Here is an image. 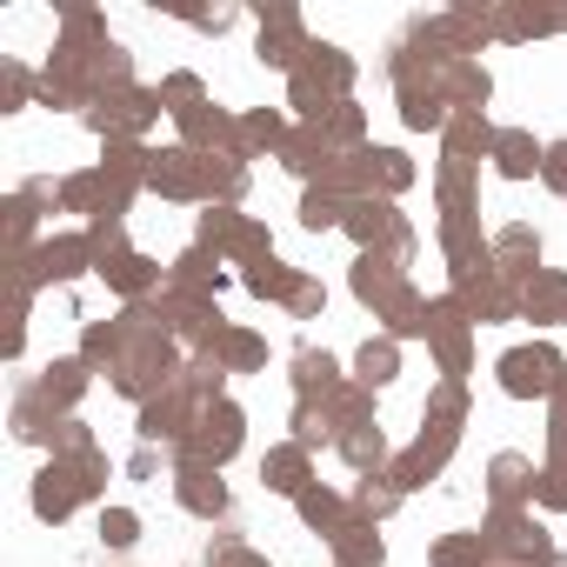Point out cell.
Masks as SVG:
<instances>
[{"mask_svg": "<svg viewBox=\"0 0 567 567\" xmlns=\"http://www.w3.org/2000/svg\"><path fill=\"white\" fill-rule=\"evenodd\" d=\"M501 388H507L514 401H540V394H560V388H567V368H560V354H554L547 341H534V348L501 354Z\"/></svg>", "mask_w": 567, "mask_h": 567, "instance_id": "obj_1", "label": "cell"}, {"mask_svg": "<svg viewBox=\"0 0 567 567\" xmlns=\"http://www.w3.org/2000/svg\"><path fill=\"white\" fill-rule=\"evenodd\" d=\"M240 447V414L234 408H200V421L187 427V461H207V467H220L227 454Z\"/></svg>", "mask_w": 567, "mask_h": 567, "instance_id": "obj_2", "label": "cell"}, {"mask_svg": "<svg viewBox=\"0 0 567 567\" xmlns=\"http://www.w3.org/2000/svg\"><path fill=\"white\" fill-rule=\"evenodd\" d=\"M87 494V481H81V467H41V481H34V514L41 520H68L74 514V501Z\"/></svg>", "mask_w": 567, "mask_h": 567, "instance_id": "obj_3", "label": "cell"}, {"mask_svg": "<svg viewBox=\"0 0 567 567\" xmlns=\"http://www.w3.org/2000/svg\"><path fill=\"white\" fill-rule=\"evenodd\" d=\"M34 260H41L34 280H74V274L94 267V240H87V234H61V240H48Z\"/></svg>", "mask_w": 567, "mask_h": 567, "instance_id": "obj_4", "label": "cell"}, {"mask_svg": "<svg viewBox=\"0 0 567 567\" xmlns=\"http://www.w3.org/2000/svg\"><path fill=\"white\" fill-rule=\"evenodd\" d=\"M181 421H200V401L181 394V388H174L167 401H147V408H141V434H147V441H187Z\"/></svg>", "mask_w": 567, "mask_h": 567, "instance_id": "obj_5", "label": "cell"}, {"mask_svg": "<svg viewBox=\"0 0 567 567\" xmlns=\"http://www.w3.org/2000/svg\"><path fill=\"white\" fill-rule=\"evenodd\" d=\"M181 487V507L187 514H220L227 507V487H220V467H207V461H181V474H174Z\"/></svg>", "mask_w": 567, "mask_h": 567, "instance_id": "obj_6", "label": "cell"}, {"mask_svg": "<svg viewBox=\"0 0 567 567\" xmlns=\"http://www.w3.org/2000/svg\"><path fill=\"white\" fill-rule=\"evenodd\" d=\"M280 154H288V167H295V174H315V167L328 174V167H334V141H328L321 127H301V134H288V141H280Z\"/></svg>", "mask_w": 567, "mask_h": 567, "instance_id": "obj_7", "label": "cell"}, {"mask_svg": "<svg viewBox=\"0 0 567 567\" xmlns=\"http://www.w3.org/2000/svg\"><path fill=\"white\" fill-rule=\"evenodd\" d=\"M260 474H267L274 494H295V501H301V494H308V447H280V454H267Z\"/></svg>", "mask_w": 567, "mask_h": 567, "instance_id": "obj_8", "label": "cell"}, {"mask_svg": "<svg viewBox=\"0 0 567 567\" xmlns=\"http://www.w3.org/2000/svg\"><path fill=\"white\" fill-rule=\"evenodd\" d=\"M494 141H501V134H494L481 114H454V121H447V161H474V154H487Z\"/></svg>", "mask_w": 567, "mask_h": 567, "instance_id": "obj_9", "label": "cell"}, {"mask_svg": "<svg viewBox=\"0 0 567 567\" xmlns=\"http://www.w3.org/2000/svg\"><path fill=\"white\" fill-rule=\"evenodd\" d=\"M487 481H494V501H501V507H514L520 494H534V467H527L520 454H494Z\"/></svg>", "mask_w": 567, "mask_h": 567, "instance_id": "obj_10", "label": "cell"}, {"mask_svg": "<svg viewBox=\"0 0 567 567\" xmlns=\"http://www.w3.org/2000/svg\"><path fill=\"white\" fill-rule=\"evenodd\" d=\"M494 161H501V174H507V181H527V174H540V161H547V154H540L527 134H501V141H494Z\"/></svg>", "mask_w": 567, "mask_h": 567, "instance_id": "obj_11", "label": "cell"}, {"mask_svg": "<svg viewBox=\"0 0 567 567\" xmlns=\"http://www.w3.org/2000/svg\"><path fill=\"white\" fill-rule=\"evenodd\" d=\"M181 134H187V147L200 154V147L227 141L234 127H227V114H220V107H207V101H200V107H187V114H181Z\"/></svg>", "mask_w": 567, "mask_h": 567, "instance_id": "obj_12", "label": "cell"}, {"mask_svg": "<svg viewBox=\"0 0 567 567\" xmlns=\"http://www.w3.org/2000/svg\"><path fill=\"white\" fill-rule=\"evenodd\" d=\"M101 274L114 280V288H121V295H134V301H141V295L154 288V267H147L141 254H114V260H101Z\"/></svg>", "mask_w": 567, "mask_h": 567, "instance_id": "obj_13", "label": "cell"}, {"mask_svg": "<svg viewBox=\"0 0 567 567\" xmlns=\"http://www.w3.org/2000/svg\"><path fill=\"white\" fill-rule=\"evenodd\" d=\"M301 520H308V527H321V534H341V527H348V501H341V494L308 487V494H301Z\"/></svg>", "mask_w": 567, "mask_h": 567, "instance_id": "obj_14", "label": "cell"}, {"mask_svg": "<svg viewBox=\"0 0 567 567\" xmlns=\"http://www.w3.org/2000/svg\"><path fill=\"white\" fill-rule=\"evenodd\" d=\"M334 554H341V567H381V540H374L361 520H348V527L334 534Z\"/></svg>", "mask_w": 567, "mask_h": 567, "instance_id": "obj_15", "label": "cell"}, {"mask_svg": "<svg viewBox=\"0 0 567 567\" xmlns=\"http://www.w3.org/2000/svg\"><path fill=\"white\" fill-rule=\"evenodd\" d=\"M388 187V194H401L408 181H414V167H408V154H394V147H368V187Z\"/></svg>", "mask_w": 567, "mask_h": 567, "instance_id": "obj_16", "label": "cell"}, {"mask_svg": "<svg viewBox=\"0 0 567 567\" xmlns=\"http://www.w3.org/2000/svg\"><path fill=\"white\" fill-rule=\"evenodd\" d=\"M394 368H401V348H394V341H368V348H361V388H388Z\"/></svg>", "mask_w": 567, "mask_h": 567, "instance_id": "obj_17", "label": "cell"}, {"mask_svg": "<svg viewBox=\"0 0 567 567\" xmlns=\"http://www.w3.org/2000/svg\"><path fill=\"white\" fill-rule=\"evenodd\" d=\"M81 388H87V361H54V368H48V381H41V394H48L54 408H68Z\"/></svg>", "mask_w": 567, "mask_h": 567, "instance_id": "obj_18", "label": "cell"}, {"mask_svg": "<svg viewBox=\"0 0 567 567\" xmlns=\"http://www.w3.org/2000/svg\"><path fill=\"white\" fill-rule=\"evenodd\" d=\"M174 288H220V267L207 260V247H187L174 260Z\"/></svg>", "mask_w": 567, "mask_h": 567, "instance_id": "obj_19", "label": "cell"}, {"mask_svg": "<svg viewBox=\"0 0 567 567\" xmlns=\"http://www.w3.org/2000/svg\"><path fill=\"white\" fill-rule=\"evenodd\" d=\"M334 447L354 461V467H374L381 461V427H368V421H354L348 434H334Z\"/></svg>", "mask_w": 567, "mask_h": 567, "instance_id": "obj_20", "label": "cell"}, {"mask_svg": "<svg viewBox=\"0 0 567 567\" xmlns=\"http://www.w3.org/2000/svg\"><path fill=\"white\" fill-rule=\"evenodd\" d=\"M247 288H254V295L267 301V295H295L301 280H295L288 267H280V260H254V267H247Z\"/></svg>", "mask_w": 567, "mask_h": 567, "instance_id": "obj_21", "label": "cell"}, {"mask_svg": "<svg viewBox=\"0 0 567 567\" xmlns=\"http://www.w3.org/2000/svg\"><path fill=\"white\" fill-rule=\"evenodd\" d=\"M295 388H301V394H308V401H315V388H321V394H334V361H328V354H315V348H308V354H301V361H295Z\"/></svg>", "mask_w": 567, "mask_h": 567, "instance_id": "obj_22", "label": "cell"}, {"mask_svg": "<svg viewBox=\"0 0 567 567\" xmlns=\"http://www.w3.org/2000/svg\"><path fill=\"white\" fill-rule=\"evenodd\" d=\"M301 220H308L315 234H321V227H341V220H348V214H341V194H334V187H315V194L301 200Z\"/></svg>", "mask_w": 567, "mask_h": 567, "instance_id": "obj_23", "label": "cell"}, {"mask_svg": "<svg viewBox=\"0 0 567 567\" xmlns=\"http://www.w3.org/2000/svg\"><path fill=\"white\" fill-rule=\"evenodd\" d=\"M394 507H401V487H374V474L354 487V514H361V520H381V514H394Z\"/></svg>", "mask_w": 567, "mask_h": 567, "instance_id": "obj_24", "label": "cell"}, {"mask_svg": "<svg viewBox=\"0 0 567 567\" xmlns=\"http://www.w3.org/2000/svg\"><path fill=\"white\" fill-rule=\"evenodd\" d=\"M234 240H240L234 207H207V214H200V247H234Z\"/></svg>", "mask_w": 567, "mask_h": 567, "instance_id": "obj_25", "label": "cell"}, {"mask_svg": "<svg viewBox=\"0 0 567 567\" xmlns=\"http://www.w3.org/2000/svg\"><path fill=\"white\" fill-rule=\"evenodd\" d=\"M154 94H161V107H174V114L200 107V81H194V74H174V81H161Z\"/></svg>", "mask_w": 567, "mask_h": 567, "instance_id": "obj_26", "label": "cell"}, {"mask_svg": "<svg viewBox=\"0 0 567 567\" xmlns=\"http://www.w3.org/2000/svg\"><path fill=\"white\" fill-rule=\"evenodd\" d=\"M101 540H107V547H134V540H141V520H134L127 507H107V514H101Z\"/></svg>", "mask_w": 567, "mask_h": 567, "instance_id": "obj_27", "label": "cell"}, {"mask_svg": "<svg viewBox=\"0 0 567 567\" xmlns=\"http://www.w3.org/2000/svg\"><path fill=\"white\" fill-rule=\"evenodd\" d=\"M481 554H487V540L481 534H467V540H441V567H481Z\"/></svg>", "mask_w": 567, "mask_h": 567, "instance_id": "obj_28", "label": "cell"}, {"mask_svg": "<svg viewBox=\"0 0 567 567\" xmlns=\"http://www.w3.org/2000/svg\"><path fill=\"white\" fill-rule=\"evenodd\" d=\"M240 141H254V147H280V141H288V127H280V114H254V121H240Z\"/></svg>", "mask_w": 567, "mask_h": 567, "instance_id": "obj_29", "label": "cell"}, {"mask_svg": "<svg viewBox=\"0 0 567 567\" xmlns=\"http://www.w3.org/2000/svg\"><path fill=\"white\" fill-rule=\"evenodd\" d=\"M540 181H547L554 194H567V141H554V147H547V161H540Z\"/></svg>", "mask_w": 567, "mask_h": 567, "instance_id": "obj_30", "label": "cell"}, {"mask_svg": "<svg viewBox=\"0 0 567 567\" xmlns=\"http://www.w3.org/2000/svg\"><path fill=\"white\" fill-rule=\"evenodd\" d=\"M534 494H540L547 507H567V467H547V474L534 481Z\"/></svg>", "mask_w": 567, "mask_h": 567, "instance_id": "obj_31", "label": "cell"}, {"mask_svg": "<svg viewBox=\"0 0 567 567\" xmlns=\"http://www.w3.org/2000/svg\"><path fill=\"white\" fill-rule=\"evenodd\" d=\"M220 348H227V361H234V368L260 361V341H254V334H220Z\"/></svg>", "mask_w": 567, "mask_h": 567, "instance_id": "obj_32", "label": "cell"}, {"mask_svg": "<svg viewBox=\"0 0 567 567\" xmlns=\"http://www.w3.org/2000/svg\"><path fill=\"white\" fill-rule=\"evenodd\" d=\"M28 87H34V81H28L21 68H8V107H21V101H28Z\"/></svg>", "mask_w": 567, "mask_h": 567, "instance_id": "obj_33", "label": "cell"}, {"mask_svg": "<svg viewBox=\"0 0 567 567\" xmlns=\"http://www.w3.org/2000/svg\"><path fill=\"white\" fill-rule=\"evenodd\" d=\"M321 301H328V295L315 288V280H301V288H295V308H301V315H308V308H321Z\"/></svg>", "mask_w": 567, "mask_h": 567, "instance_id": "obj_34", "label": "cell"}, {"mask_svg": "<svg viewBox=\"0 0 567 567\" xmlns=\"http://www.w3.org/2000/svg\"><path fill=\"white\" fill-rule=\"evenodd\" d=\"M154 467H161V461H154V447H141V454H134V467H127V474H134V481H147V474H154Z\"/></svg>", "mask_w": 567, "mask_h": 567, "instance_id": "obj_35", "label": "cell"}, {"mask_svg": "<svg viewBox=\"0 0 567 567\" xmlns=\"http://www.w3.org/2000/svg\"><path fill=\"white\" fill-rule=\"evenodd\" d=\"M547 567H567V560H547Z\"/></svg>", "mask_w": 567, "mask_h": 567, "instance_id": "obj_36", "label": "cell"}]
</instances>
